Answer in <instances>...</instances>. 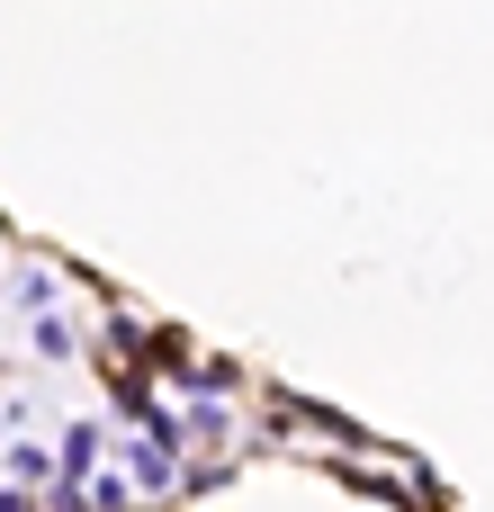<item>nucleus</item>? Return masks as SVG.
<instances>
[{"mask_svg": "<svg viewBox=\"0 0 494 512\" xmlns=\"http://www.w3.org/2000/svg\"><path fill=\"white\" fill-rule=\"evenodd\" d=\"M90 459H99V432L72 423V432H63V459H54V504H63V512H81V477H90Z\"/></svg>", "mask_w": 494, "mask_h": 512, "instance_id": "1", "label": "nucleus"}, {"mask_svg": "<svg viewBox=\"0 0 494 512\" xmlns=\"http://www.w3.org/2000/svg\"><path fill=\"white\" fill-rule=\"evenodd\" d=\"M36 351H45V360H63V351H72V333H63L54 315H36Z\"/></svg>", "mask_w": 494, "mask_h": 512, "instance_id": "2", "label": "nucleus"}, {"mask_svg": "<svg viewBox=\"0 0 494 512\" xmlns=\"http://www.w3.org/2000/svg\"><path fill=\"white\" fill-rule=\"evenodd\" d=\"M9 477H45V450L36 441H9Z\"/></svg>", "mask_w": 494, "mask_h": 512, "instance_id": "3", "label": "nucleus"}, {"mask_svg": "<svg viewBox=\"0 0 494 512\" xmlns=\"http://www.w3.org/2000/svg\"><path fill=\"white\" fill-rule=\"evenodd\" d=\"M0 512H27V504H18V495H0Z\"/></svg>", "mask_w": 494, "mask_h": 512, "instance_id": "4", "label": "nucleus"}, {"mask_svg": "<svg viewBox=\"0 0 494 512\" xmlns=\"http://www.w3.org/2000/svg\"><path fill=\"white\" fill-rule=\"evenodd\" d=\"M0 234H9V225H0Z\"/></svg>", "mask_w": 494, "mask_h": 512, "instance_id": "5", "label": "nucleus"}]
</instances>
